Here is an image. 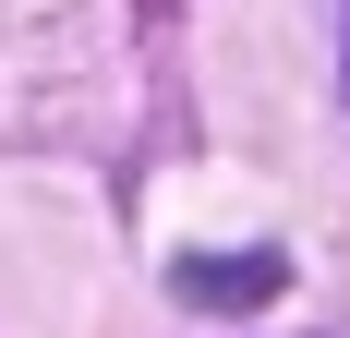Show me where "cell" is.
Listing matches in <instances>:
<instances>
[{"label":"cell","mask_w":350,"mask_h":338,"mask_svg":"<svg viewBox=\"0 0 350 338\" xmlns=\"http://www.w3.org/2000/svg\"><path fill=\"white\" fill-rule=\"evenodd\" d=\"M170 290H181L193 314H254V302H278V290H290V254H181Z\"/></svg>","instance_id":"obj_1"},{"label":"cell","mask_w":350,"mask_h":338,"mask_svg":"<svg viewBox=\"0 0 350 338\" xmlns=\"http://www.w3.org/2000/svg\"><path fill=\"white\" fill-rule=\"evenodd\" d=\"M338 12H350V0H338Z\"/></svg>","instance_id":"obj_2"}]
</instances>
